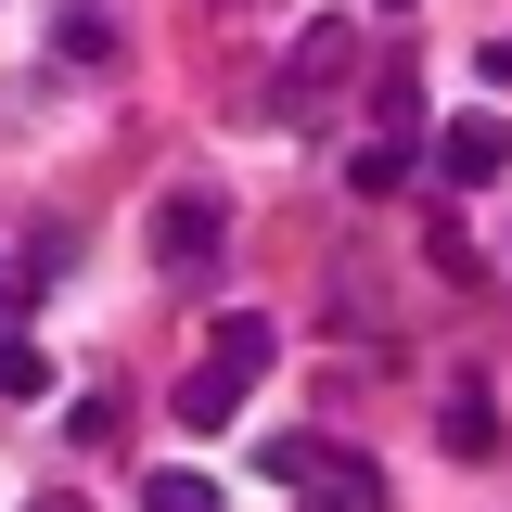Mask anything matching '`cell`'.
Instances as JSON below:
<instances>
[{"label":"cell","mask_w":512,"mask_h":512,"mask_svg":"<svg viewBox=\"0 0 512 512\" xmlns=\"http://www.w3.org/2000/svg\"><path fill=\"white\" fill-rule=\"evenodd\" d=\"M256 372H269V320L231 308V320H218V346H205V359H192V384H180V423H192V436H218V423L256 397Z\"/></svg>","instance_id":"6da1fadb"},{"label":"cell","mask_w":512,"mask_h":512,"mask_svg":"<svg viewBox=\"0 0 512 512\" xmlns=\"http://www.w3.org/2000/svg\"><path fill=\"white\" fill-rule=\"evenodd\" d=\"M218 231H231V205H218V192H167V218H154L167 282H205V269H218Z\"/></svg>","instance_id":"7a4b0ae2"},{"label":"cell","mask_w":512,"mask_h":512,"mask_svg":"<svg viewBox=\"0 0 512 512\" xmlns=\"http://www.w3.org/2000/svg\"><path fill=\"white\" fill-rule=\"evenodd\" d=\"M346 77H359V26H346V13H320L308 39H295V77H282V116H308L320 90H346Z\"/></svg>","instance_id":"3957f363"},{"label":"cell","mask_w":512,"mask_h":512,"mask_svg":"<svg viewBox=\"0 0 512 512\" xmlns=\"http://www.w3.org/2000/svg\"><path fill=\"white\" fill-rule=\"evenodd\" d=\"M500 154H512L500 116H448V128H436V180H461V192H487V180H500Z\"/></svg>","instance_id":"277c9868"},{"label":"cell","mask_w":512,"mask_h":512,"mask_svg":"<svg viewBox=\"0 0 512 512\" xmlns=\"http://www.w3.org/2000/svg\"><path fill=\"white\" fill-rule=\"evenodd\" d=\"M448 448H487V384H474V372L448 384Z\"/></svg>","instance_id":"5b68a950"},{"label":"cell","mask_w":512,"mask_h":512,"mask_svg":"<svg viewBox=\"0 0 512 512\" xmlns=\"http://www.w3.org/2000/svg\"><path fill=\"white\" fill-rule=\"evenodd\" d=\"M346 180H359V192H397V180H410V141L384 128V141H372V154H359V167H346Z\"/></svg>","instance_id":"8992f818"},{"label":"cell","mask_w":512,"mask_h":512,"mask_svg":"<svg viewBox=\"0 0 512 512\" xmlns=\"http://www.w3.org/2000/svg\"><path fill=\"white\" fill-rule=\"evenodd\" d=\"M320 512H384V487H372V461H333V487H320Z\"/></svg>","instance_id":"52a82bcc"},{"label":"cell","mask_w":512,"mask_h":512,"mask_svg":"<svg viewBox=\"0 0 512 512\" xmlns=\"http://www.w3.org/2000/svg\"><path fill=\"white\" fill-rule=\"evenodd\" d=\"M141 512H218V487H205V474H154V487H141Z\"/></svg>","instance_id":"ba28073f"},{"label":"cell","mask_w":512,"mask_h":512,"mask_svg":"<svg viewBox=\"0 0 512 512\" xmlns=\"http://www.w3.org/2000/svg\"><path fill=\"white\" fill-rule=\"evenodd\" d=\"M0 397H52V359L39 346H0Z\"/></svg>","instance_id":"9c48e42d"},{"label":"cell","mask_w":512,"mask_h":512,"mask_svg":"<svg viewBox=\"0 0 512 512\" xmlns=\"http://www.w3.org/2000/svg\"><path fill=\"white\" fill-rule=\"evenodd\" d=\"M487 90H512V39H487Z\"/></svg>","instance_id":"30bf717a"},{"label":"cell","mask_w":512,"mask_h":512,"mask_svg":"<svg viewBox=\"0 0 512 512\" xmlns=\"http://www.w3.org/2000/svg\"><path fill=\"white\" fill-rule=\"evenodd\" d=\"M384 13H410V0H384Z\"/></svg>","instance_id":"8fae6325"}]
</instances>
